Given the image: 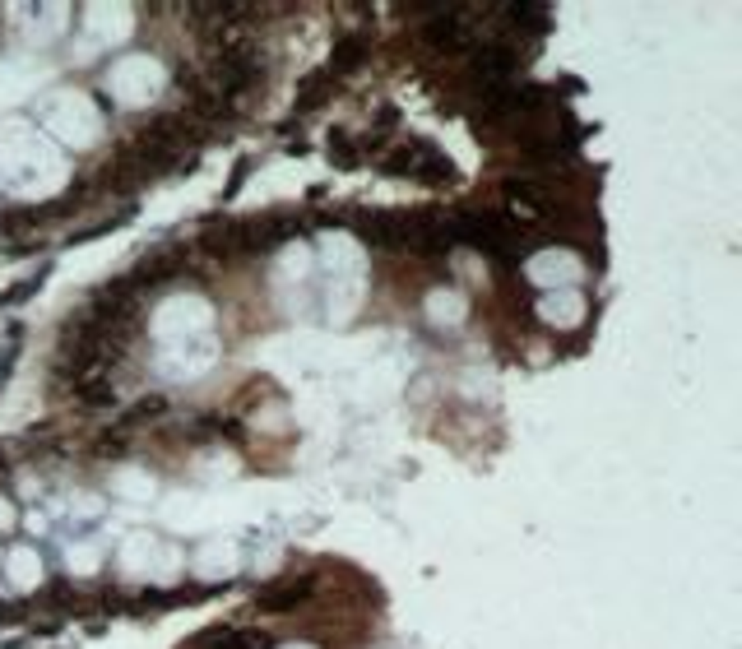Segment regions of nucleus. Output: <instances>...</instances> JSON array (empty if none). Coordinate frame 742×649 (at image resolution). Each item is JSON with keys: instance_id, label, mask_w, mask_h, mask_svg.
<instances>
[{"instance_id": "nucleus-5", "label": "nucleus", "mask_w": 742, "mask_h": 649, "mask_svg": "<svg viewBox=\"0 0 742 649\" xmlns=\"http://www.w3.org/2000/svg\"><path fill=\"white\" fill-rule=\"evenodd\" d=\"M10 561H15V566H10V571H15V580H33V552H28V547H15V556H10Z\"/></svg>"}, {"instance_id": "nucleus-4", "label": "nucleus", "mask_w": 742, "mask_h": 649, "mask_svg": "<svg viewBox=\"0 0 742 649\" xmlns=\"http://www.w3.org/2000/svg\"><path fill=\"white\" fill-rule=\"evenodd\" d=\"M362 56H367V42H362V37H348V42L334 51V70H348V65H357Z\"/></svg>"}, {"instance_id": "nucleus-1", "label": "nucleus", "mask_w": 742, "mask_h": 649, "mask_svg": "<svg viewBox=\"0 0 742 649\" xmlns=\"http://www.w3.org/2000/svg\"><path fill=\"white\" fill-rule=\"evenodd\" d=\"M381 167L395 172V176L432 181V185H450V181H455V167H450L446 154L432 149V144H404V149H395L390 158H381Z\"/></svg>"}, {"instance_id": "nucleus-2", "label": "nucleus", "mask_w": 742, "mask_h": 649, "mask_svg": "<svg viewBox=\"0 0 742 649\" xmlns=\"http://www.w3.org/2000/svg\"><path fill=\"white\" fill-rule=\"evenodd\" d=\"M311 589H316L311 575H288V580L260 589V594H255V607H260V612H293V607L311 603Z\"/></svg>"}, {"instance_id": "nucleus-3", "label": "nucleus", "mask_w": 742, "mask_h": 649, "mask_svg": "<svg viewBox=\"0 0 742 649\" xmlns=\"http://www.w3.org/2000/svg\"><path fill=\"white\" fill-rule=\"evenodd\" d=\"M543 311H548L552 320H580V316H585V307H580V297H575V293H561V297L552 293Z\"/></svg>"}, {"instance_id": "nucleus-6", "label": "nucleus", "mask_w": 742, "mask_h": 649, "mask_svg": "<svg viewBox=\"0 0 742 649\" xmlns=\"http://www.w3.org/2000/svg\"><path fill=\"white\" fill-rule=\"evenodd\" d=\"M0 529H15V506L10 501H0Z\"/></svg>"}, {"instance_id": "nucleus-7", "label": "nucleus", "mask_w": 742, "mask_h": 649, "mask_svg": "<svg viewBox=\"0 0 742 649\" xmlns=\"http://www.w3.org/2000/svg\"><path fill=\"white\" fill-rule=\"evenodd\" d=\"M293 649H311V645H293Z\"/></svg>"}]
</instances>
